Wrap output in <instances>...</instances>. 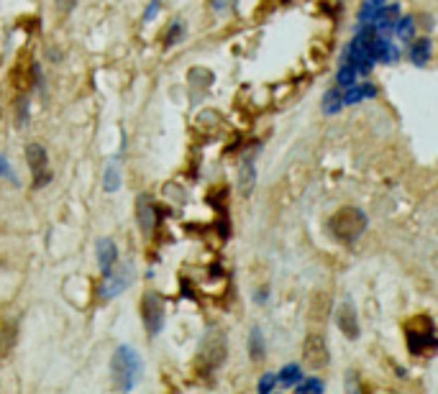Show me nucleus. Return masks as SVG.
<instances>
[{
	"mask_svg": "<svg viewBox=\"0 0 438 394\" xmlns=\"http://www.w3.org/2000/svg\"><path fill=\"white\" fill-rule=\"evenodd\" d=\"M156 218H159V210H156V203L151 200V195L142 192L136 197V220H139V228H142L144 239H149L156 228Z\"/></svg>",
	"mask_w": 438,
	"mask_h": 394,
	"instance_id": "obj_9",
	"label": "nucleus"
},
{
	"mask_svg": "<svg viewBox=\"0 0 438 394\" xmlns=\"http://www.w3.org/2000/svg\"><path fill=\"white\" fill-rule=\"evenodd\" d=\"M106 277V281H103V287H100V297L103 300H113V297L123 295L128 287H131V281H134L136 277V269L131 261H126V264H115Z\"/></svg>",
	"mask_w": 438,
	"mask_h": 394,
	"instance_id": "obj_6",
	"label": "nucleus"
},
{
	"mask_svg": "<svg viewBox=\"0 0 438 394\" xmlns=\"http://www.w3.org/2000/svg\"><path fill=\"white\" fill-rule=\"evenodd\" d=\"M256 184V167H254V154L249 151L239 164V190L241 195H249Z\"/></svg>",
	"mask_w": 438,
	"mask_h": 394,
	"instance_id": "obj_13",
	"label": "nucleus"
},
{
	"mask_svg": "<svg viewBox=\"0 0 438 394\" xmlns=\"http://www.w3.org/2000/svg\"><path fill=\"white\" fill-rule=\"evenodd\" d=\"M228 353V343H226V333L220 328H208L205 336L200 338L198 345V356H195V369L200 374H213L215 369H220V364L226 361Z\"/></svg>",
	"mask_w": 438,
	"mask_h": 394,
	"instance_id": "obj_3",
	"label": "nucleus"
},
{
	"mask_svg": "<svg viewBox=\"0 0 438 394\" xmlns=\"http://www.w3.org/2000/svg\"><path fill=\"white\" fill-rule=\"evenodd\" d=\"M325 389V384L320 379H315V376H308V379H300L295 384V392L297 394H320Z\"/></svg>",
	"mask_w": 438,
	"mask_h": 394,
	"instance_id": "obj_21",
	"label": "nucleus"
},
{
	"mask_svg": "<svg viewBox=\"0 0 438 394\" xmlns=\"http://www.w3.org/2000/svg\"><path fill=\"white\" fill-rule=\"evenodd\" d=\"M151 3H162V0H151Z\"/></svg>",
	"mask_w": 438,
	"mask_h": 394,
	"instance_id": "obj_30",
	"label": "nucleus"
},
{
	"mask_svg": "<svg viewBox=\"0 0 438 394\" xmlns=\"http://www.w3.org/2000/svg\"><path fill=\"white\" fill-rule=\"evenodd\" d=\"M120 182H123V177H120V164H118V159H113V162H108L106 174H103V190H106L108 195H111V192H118Z\"/></svg>",
	"mask_w": 438,
	"mask_h": 394,
	"instance_id": "obj_18",
	"label": "nucleus"
},
{
	"mask_svg": "<svg viewBox=\"0 0 438 394\" xmlns=\"http://www.w3.org/2000/svg\"><path fill=\"white\" fill-rule=\"evenodd\" d=\"M0 177H11V179L18 184V177L13 174V169H11V164H8V159L3 154H0Z\"/></svg>",
	"mask_w": 438,
	"mask_h": 394,
	"instance_id": "obj_26",
	"label": "nucleus"
},
{
	"mask_svg": "<svg viewBox=\"0 0 438 394\" xmlns=\"http://www.w3.org/2000/svg\"><path fill=\"white\" fill-rule=\"evenodd\" d=\"M431 54H433V42L425 36V39H415V42L410 44V62L415 64V67H425V64L431 62Z\"/></svg>",
	"mask_w": 438,
	"mask_h": 394,
	"instance_id": "obj_15",
	"label": "nucleus"
},
{
	"mask_svg": "<svg viewBox=\"0 0 438 394\" xmlns=\"http://www.w3.org/2000/svg\"><path fill=\"white\" fill-rule=\"evenodd\" d=\"M303 361L311 369H323L328 361H331V353H328V343H325L323 333H308L303 341Z\"/></svg>",
	"mask_w": 438,
	"mask_h": 394,
	"instance_id": "obj_8",
	"label": "nucleus"
},
{
	"mask_svg": "<svg viewBox=\"0 0 438 394\" xmlns=\"http://www.w3.org/2000/svg\"><path fill=\"white\" fill-rule=\"evenodd\" d=\"M57 6H59V11L67 13V11H72V8L77 6V0H57Z\"/></svg>",
	"mask_w": 438,
	"mask_h": 394,
	"instance_id": "obj_29",
	"label": "nucleus"
},
{
	"mask_svg": "<svg viewBox=\"0 0 438 394\" xmlns=\"http://www.w3.org/2000/svg\"><path fill=\"white\" fill-rule=\"evenodd\" d=\"M397 18H400V6L397 3H387V6L382 3V6L375 8V13H372L367 26H372L377 34H382V31H392Z\"/></svg>",
	"mask_w": 438,
	"mask_h": 394,
	"instance_id": "obj_11",
	"label": "nucleus"
},
{
	"mask_svg": "<svg viewBox=\"0 0 438 394\" xmlns=\"http://www.w3.org/2000/svg\"><path fill=\"white\" fill-rule=\"evenodd\" d=\"M267 356V341H264V333L259 325L251 328L249 333V359L251 361H262Z\"/></svg>",
	"mask_w": 438,
	"mask_h": 394,
	"instance_id": "obj_16",
	"label": "nucleus"
},
{
	"mask_svg": "<svg viewBox=\"0 0 438 394\" xmlns=\"http://www.w3.org/2000/svg\"><path fill=\"white\" fill-rule=\"evenodd\" d=\"M95 256H98V264H100V272L103 274H108L111 269L118 264V246H115L113 239H98V243H95Z\"/></svg>",
	"mask_w": 438,
	"mask_h": 394,
	"instance_id": "obj_12",
	"label": "nucleus"
},
{
	"mask_svg": "<svg viewBox=\"0 0 438 394\" xmlns=\"http://www.w3.org/2000/svg\"><path fill=\"white\" fill-rule=\"evenodd\" d=\"M341 108H344V92H341V87H331L320 100V110H323V115H336Z\"/></svg>",
	"mask_w": 438,
	"mask_h": 394,
	"instance_id": "obj_17",
	"label": "nucleus"
},
{
	"mask_svg": "<svg viewBox=\"0 0 438 394\" xmlns=\"http://www.w3.org/2000/svg\"><path fill=\"white\" fill-rule=\"evenodd\" d=\"M372 98H377V84L353 82L351 87H346V92H344V106H359V103L372 100Z\"/></svg>",
	"mask_w": 438,
	"mask_h": 394,
	"instance_id": "obj_14",
	"label": "nucleus"
},
{
	"mask_svg": "<svg viewBox=\"0 0 438 394\" xmlns=\"http://www.w3.org/2000/svg\"><path fill=\"white\" fill-rule=\"evenodd\" d=\"M356 70H353L351 64H341L339 75H336V87H351L353 82H356Z\"/></svg>",
	"mask_w": 438,
	"mask_h": 394,
	"instance_id": "obj_23",
	"label": "nucleus"
},
{
	"mask_svg": "<svg viewBox=\"0 0 438 394\" xmlns=\"http://www.w3.org/2000/svg\"><path fill=\"white\" fill-rule=\"evenodd\" d=\"M26 162H29L31 169V177H34V187L36 190H42L44 184L51 182V172H49V154H46V148L42 144H29L26 146Z\"/></svg>",
	"mask_w": 438,
	"mask_h": 394,
	"instance_id": "obj_7",
	"label": "nucleus"
},
{
	"mask_svg": "<svg viewBox=\"0 0 438 394\" xmlns=\"http://www.w3.org/2000/svg\"><path fill=\"white\" fill-rule=\"evenodd\" d=\"M144 374V361L139 356L134 345L120 343L113 351V359H111V376H113V384L118 392H134L142 381Z\"/></svg>",
	"mask_w": 438,
	"mask_h": 394,
	"instance_id": "obj_1",
	"label": "nucleus"
},
{
	"mask_svg": "<svg viewBox=\"0 0 438 394\" xmlns=\"http://www.w3.org/2000/svg\"><path fill=\"white\" fill-rule=\"evenodd\" d=\"M180 36H182V21H175V26H172L170 34H167V46L180 42Z\"/></svg>",
	"mask_w": 438,
	"mask_h": 394,
	"instance_id": "obj_25",
	"label": "nucleus"
},
{
	"mask_svg": "<svg viewBox=\"0 0 438 394\" xmlns=\"http://www.w3.org/2000/svg\"><path fill=\"white\" fill-rule=\"evenodd\" d=\"M142 320L149 338H156L164 331V323H167L164 297L159 292H154V289H146L142 297Z\"/></svg>",
	"mask_w": 438,
	"mask_h": 394,
	"instance_id": "obj_5",
	"label": "nucleus"
},
{
	"mask_svg": "<svg viewBox=\"0 0 438 394\" xmlns=\"http://www.w3.org/2000/svg\"><path fill=\"white\" fill-rule=\"evenodd\" d=\"M15 336H18V325H15V320L3 325V333H0V356H8V353L13 351Z\"/></svg>",
	"mask_w": 438,
	"mask_h": 394,
	"instance_id": "obj_19",
	"label": "nucleus"
},
{
	"mask_svg": "<svg viewBox=\"0 0 438 394\" xmlns=\"http://www.w3.org/2000/svg\"><path fill=\"white\" fill-rule=\"evenodd\" d=\"M336 325H339V331L344 333L349 341H356V338H359V333H361L359 315H356L351 300H346L344 305H339V310H336Z\"/></svg>",
	"mask_w": 438,
	"mask_h": 394,
	"instance_id": "obj_10",
	"label": "nucleus"
},
{
	"mask_svg": "<svg viewBox=\"0 0 438 394\" xmlns=\"http://www.w3.org/2000/svg\"><path fill=\"white\" fill-rule=\"evenodd\" d=\"M367 228H369L367 212L361 210V208H356V205H344V208H339V210L328 218V231H331V236L336 241H341V243H346V246L356 243V241L364 236Z\"/></svg>",
	"mask_w": 438,
	"mask_h": 394,
	"instance_id": "obj_2",
	"label": "nucleus"
},
{
	"mask_svg": "<svg viewBox=\"0 0 438 394\" xmlns=\"http://www.w3.org/2000/svg\"><path fill=\"white\" fill-rule=\"evenodd\" d=\"M280 384L277 381V374L275 371H269V374H262L259 376V384H256V392L259 394H269V392H275V387Z\"/></svg>",
	"mask_w": 438,
	"mask_h": 394,
	"instance_id": "obj_24",
	"label": "nucleus"
},
{
	"mask_svg": "<svg viewBox=\"0 0 438 394\" xmlns=\"http://www.w3.org/2000/svg\"><path fill=\"white\" fill-rule=\"evenodd\" d=\"M300 379H303V369H300V364H284L282 371L277 374V381H280L282 387H295Z\"/></svg>",
	"mask_w": 438,
	"mask_h": 394,
	"instance_id": "obj_20",
	"label": "nucleus"
},
{
	"mask_svg": "<svg viewBox=\"0 0 438 394\" xmlns=\"http://www.w3.org/2000/svg\"><path fill=\"white\" fill-rule=\"evenodd\" d=\"M392 31L397 34V39L408 42V39H413V34H415V21H413L410 15H405V18H397L395 26H392Z\"/></svg>",
	"mask_w": 438,
	"mask_h": 394,
	"instance_id": "obj_22",
	"label": "nucleus"
},
{
	"mask_svg": "<svg viewBox=\"0 0 438 394\" xmlns=\"http://www.w3.org/2000/svg\"><path fill=\"white\" fill-rule=\"evenodd\" d=\"M26 120H29V106H26V100H18V123H26Z\"/></svg>",
	"mask_w": 438,
	"mask_h": 394,
	"instance_id": "obj_27",
	"label": "nucleus"
},
{
	"mask_svg": "<svg viewBox=\"0 0 438 394\" xmlns=\"http://www.w3.org/2000/svg\"><path fill=\"white\" fill-rule=\"evenodd\" d=\"M405 341L413 356H428L436 351V325L428 315H418L405 325Z\"/></svg>",
	"mask_w": 438,
	"mask_h": 394,
	"instance_id": "obj_4",
	"label": "nucleus"
},
{
	"mask_svg": "<svg viewBox=\"0 0 438 394\" xmlns=\"http://www.w3.org/2000/svg\"><path fill=\"white\" fill-rule=\"evenodd\" d=\"M228 6H231V0H211V8L215 13H226Z\"/></svg>",
	"mask_w": 438,
	"mask_h": 394,
	"instance_id": "obj_28",
	"label": "nucleus"
}]
</instances>
